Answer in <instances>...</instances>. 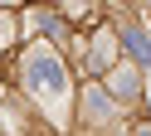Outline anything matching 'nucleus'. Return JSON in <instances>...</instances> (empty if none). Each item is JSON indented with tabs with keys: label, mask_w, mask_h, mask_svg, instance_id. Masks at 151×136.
Here are the masks:
<instances>
[{
	"label": "nucleus",
	"mask_w": 151,
	"mask_h": 136,
	"mask_svg": "<svg viewBox=\"0 0 151 136\" xmlns=\"http://www.w3.org/2000/svg\"><path fill=\"white\" fill-rule=\"evenodd\" d=\"M24 78H29V87L44 97V102H54V107H59L63 87H68V73H63V63L49 54V49H34V54L24 58Z\"/></svg>",
	"instance_id": "1"
},
{
	"label": "nucleus",
	"mask_w": 151,
	"mask_h": 136,
	"mask_svg": "<svg viewBox=\"0 0 151 136\" xmlns=\"http://www.w3.org/2000/svg\"><path fill=\"white\" fill-rule=\"evenodd\" d=\"M127 44H132V58H141V63H151V34H141V29H132V34H127Z\"/></svg>",
	"instance_id": "2"
},
{
	"label": "nucleus",
	"mask_w": 151,
	"mask_h": 136,
	"mask_svg": "<svg viewBox=\"0 0 151 136\" xmlns=\"http://www.w3.org/2000/svg\"><path fill=\"white\" fill-rule=\"evenodd\" d=\"M112 87H117L122 97H132V92H137V78H132V73H117V78H112Z\"/></svg>",
	"instance_id": "3"
},
{
	"label": "nucleus",
	"mask_w": 151,
	"mask_h": 136,
	"mask_svg": "<svg viewBox=\"0 0 151 136\" xmlns=\"http://www.w3.org/2000/svg\"><path fill=\"white\" fill-rule=\"evenodd\" d=\"M137 136H151V126H141V131H137Z\"/></svg>",
	"instance_id": "4"
}]
</instances>
